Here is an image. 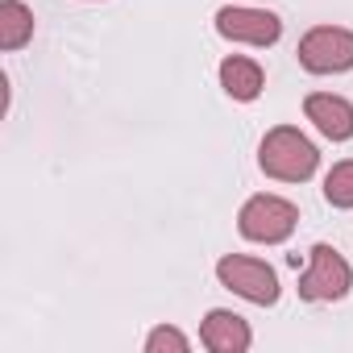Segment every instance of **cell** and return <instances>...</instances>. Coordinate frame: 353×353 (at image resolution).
I'll use <instances>...</instances> for the list:
<instances>
[{"label":"cell","mask_w":353,"mask_h":353,"mask_svg":"<svg viewBox=\"0 0 353 353\" xmlns=\"http://www.w3.org/2000/svg\"><path fill=\"white\" fill-rule=\"evenodd\" d=\"M258 166L270 174V179H279V183H303V179H312L316 166H320V150H316L299 129L279 125V129H270V133L262 137V145H258Z\"/></svg>","instance_id":"obj_1"},{"label":"cell","mask_w":353,"mask_h":353,"mask_svg":"<svg viewBox=\"0 0 353 353\" xmlns=\"http://www.w3.org/2000/svg\"><path fill=\"white\" fill-rule=\"evenodd\" d=\"M295 225H299V208L283 196H250L237 212V233L258 245L287 241L295 233Z\"/></svg>","instance_id":"obj_2"},{"label":"cell","mask_w":353,"mask_h":353,"mask_svg":"<svg viewBox=\"0 0 353 353\" xmlns=\"http://www.w3.org/2000/svg\"><path fill=\"white\" fill-rule=\"evenodd\" d=\"M349 287H353L349 262L332 245H324V241L312 245L307 270L299 274V299H307V303H336V299L349 295Z\"/></svg>","instance_id":"obj_3"},{"label":"cell","mask_w":353,"mask_h":353,"mask_svg":"<svg viewBox=\"0 0 353 353\" xmlns=\"http://www.w3.org/2000/svg\"><path fill=\"white\" fill-rule=\"evenodd\" d=\"M299 67L312 75H341L353 71V30L316 26L299 38Z\"/></svg>","instance_id":"obj_4"},{"label":"cell","mask_w":353,"mask_h":353,"mask_svg":"<svg viewBox=\"0 0 353 353\" xmlns=\"http://www.w3.org/2000/svg\"><path fill=\"white\" fill-rule=\"evenodd\" d=\"M216 279H221V287H229L233 295H241V299H250V303H258V307L279 303V274H274L266 262H258V258L225 254V258L216 262Z\"/></svg>","instance_id":"obj_5"},{"label":"cell","mask_w":353,"mask_h":353,"mask_svg":"<svg viewBox=\"0 0 353 353\" xmlns=\"http://www.w3.org/2000/svg\"><path fill=\"white\" fill-rule=\"evenodd\" d=\"M216 34L229 38V42H241V46H274L283 38V21L266 9H221L216 13Z\"/></svg>","instance_id":"obj_6"},{"label":"cell","mask_w":353,"mask_h":353,"mask_svg":"<svg viewBox=\"0 0 353 353\" xmlns=\"http://www.w3.org/2000/svg\"><path fill=\"white\" fill-rule=\"evenodd\" d=\"M200 341H204V349H212V353H245V349L254 345V332H250V324H245L237 312L212 307V312L204 316V324H200Z\"/></svg>","instance_id":"obj_7"},{"label":"cell","mask_w":353,"mask_h":353,"mask_svg":"<svg viewBox=\"0 0 353 353\" xmlns=\"http://www.w3.org/2000/svg\"><path fill=\"white\" fill-rule=\"evenodd\" d=\"M303 117L328 137V141H349L353 137V104L332 92H312L303 100Z\"/></svg>","instance_id":"obj_8"},{"label":"cell","mask_w":353,"mask_h":353,"mask_svg":"<svg viewBox=\"0 0 353 353\" xmlns=\"http://www.w3.org/2000/svg\"><path fill=\"white\" fill-rule=\"evenodd\" d=\"M221 88H225L233 100L250 104V100H258V96H262V88H266V75H262V67H258L254 59L229 54V59L221 63Z\"/></svg>","instance_id":"obj_9"},{"label":"cell","mask_w":353,"mask_h":353,"mask_svg":"<svg viewBox=\"0 0 353 353\" xmlns=\"http://www.w3.org/2000/svg\"><path fill=\"white\" fill-rule=\"evenodd\" d=\"M34 38V13L21 0H5L0 5V50H21Z\"/></svg>","instance_id":"obj_10"},{"label":"cell","mask_w":353,"mask_h":353,"mask_svg":"<svg viewBox=\"0 0 353 353\" xmlns=\"http://www.w3.org/2000/svg\"><path fill=\"white\" fill-rule=\"evenodd\" d=\"M324 200L332 208H353V158L349 162H336L324 174Z\"/></svg>","instance_id":"obj_11"},{"label":"cell","mask_w":353,"mask_h":353,"mask_svg":"<svg viewBox=\"0 0 353 353\" xmlns=\"http://www.w3.org/2000/svg\"><path fill=\"white\" fill-rule=\"evenodd\" d=\"M188 353L192 349V341L179 332V328H170V324H162V328H154L150 336H145V353Z\"/></svg>","instance_id":"obj_12"}]
</instances>
